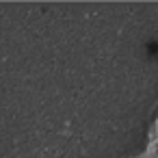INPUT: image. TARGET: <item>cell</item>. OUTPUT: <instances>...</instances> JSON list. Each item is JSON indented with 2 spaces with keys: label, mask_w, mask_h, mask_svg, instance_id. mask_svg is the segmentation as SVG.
<instances>
[{
  "label": "cell",
  "mask_w": 158,
  "mask_h": 158,
  "mask_svg": "<svg viewBox=\"0 0 158 158\" xmlns=\"http://www.w3.org/2000/svg\"><path fill=\"white\" fill-rule=\"evenodd\" d=\"M143 158H158V117L154 121V128L149 132V141H147V149Z\"/></svg>",
  "instance_id": "cell-1"
}]
</instances>
